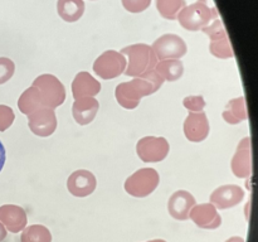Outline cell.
Wrapping results in <instances>:
<instances>
[{"instance_id": "obj_4", "label": "cell", "mask_w": 258, "mask_h": 242, "mask_svg": "<svg viewBox=\"0 0 258 242\" xmlns=\"http://www.w3.org/2000/svg\"><path fill=\"white\" fill-rule=\"evenodd\" d=\"M160 176L154 168H143L128 176L125 182V191L136 198L148 197L158 188Z\"/></svg>"}, {"instance_id": "obj_13", "label": "cell", "mask_w": 258, "mask_h": 242, "mask_svg": "<svg viewBox=\"0 0 258 242\" xmlns=\"http://www.w3.org/2000/svg\"><path fill=\"white\" fill-rule=\"evenodd\" d=\"M189 218L203 229H216L222 224V217L212 203L196 204L190 211Z\"/></svg>"}, {"instance_id": "obj_11", "label": "cell", "mask_w": 258, "mask_h": 242, "mask_svg": "<svg viewBox=\"0 0 258 242\" xmlns=\"http://www.w3.org/2000/svg\"><path fill=\"white\" fill-rule=\"evenodd\" d=\"M97 187V180L93 173L86 169L73 171L67 180V188L72 196L83 198L95 192Z\"/></svg>"}, {"instance_id": "obj_19", "label": "cell", "mask_w": 258, "mask_h": 242, "mask_svg": "<svg viewBox=\"0 0 258 242\" xmlns=\"http://www.w3.org/2000/svg\"><path fill=\"white\" fill-rule=\"evenodd\" d=\"M100 108V103L93 97H83L76 100L72 106L73 118L78 125H88L96 117Z\"/></svg>"}, {"instance_id": "obj_18", "label": "cell", "mask_w": 258, "mask_h": 242, "mask_svg": "<svg viewBox=\"0 0 258 242\" xmlns=\"http://www.w3.org/2000/svg\"><path fill=\"white\" fill-rule=\"evenodd\" d=\"M101 91V83L88 72L76 75L72 82V95L75 100L83 97H93Z\"/></svg>"}, {"instance_id": "obj_3", "label": "cell", "mask_w": 258, "mask_h": 242, "mask_svg": "<svg viewBox=\"0 0 258 242\" xmlns=\"http://www.w3.org/2000/svg\"><path fill=\"white\" fill-rule=\"evenodd\" d=\"M216 18H218L216 8L211 7L207 0H198L190 5H185L180 10L176 19L183 28L196 32L211 24Z\"/></svg>"}, {"instance_id": "obj_20", "label": "cell", "mask_w": 258, "mask_h": 242, "mask_svg": "<svg viewBox=\"0 0 258 242\" xmlns=\"http://www.w3.org/2000/svg\"><path fill=\"white\" fill-rule=\"evenodd\" d=\"M18 107H19L20 112L27 116L32 115L33 112L40 110V108H44L45 106L39 90L34 86L27 88L18 100Z\"/></svg>"}, {"instance_id": "obj_25", "label": "cell", "mask_w": 258, "mask_h": 242, "mask_svg": "<svg viewBox=\"0 0 258 242\" xmlns=\"http://www.w3.org/2000/svg\"><path fill=\"white\" fill-rule=\"evenodd\" d=\"M184 7H185V0H156V8L161 17L170 20L176 19Z\"/></svg>"}, {"instance_id": "obj_29", "label": "cell", "mask_w": 258, "mask_h": 242, "mask_svg": "<svg viewBox=\"0 0 258 242\" xmlns=\"http://www.w3.org/2000/svg\"><path fill=\"white\" fill-rule=\"evenodd\" d=\"M151 0H122V5L126 10L131 13L144 12L150 7Z\"/></svg>"}, {"instance_id": "obj_22", "label": "cell", "mask_w": 258, "mask_h": 242, "mask_svg": "<svg viewBox=\"0 0 258 242\" xmlns=\"http://www.w3.org/2000/svg\"><path fill=\"white\" fill-rule=\"evenodd\" d=\"M57 10L63 20L76 22L85 13V2L83 0H58Z\"/></svg>"}, {"instance_id": "obj_23", "label": "cell", "mask_w": 258, "mask_h": 242, "mask_svg": "<svg viewBox=\"0 0 258 242\" xmlns=\"http://www.w3.org/2000/svg\"><path fill=\"white\" fill-rule=\"evenodd\" d=\"M155 71L164 81L174 82L183 76L184 66L179 59H163L156 65Z\"/></svg>"}, {"instance_id": "obj_17", "label": "cell", "mask_w": 258, "mask_h": 242, "mask_svg": "<svg viewBox=\"0 0 258 242\" xmlns=\"http://www.w3.org/2000/svg\"><path fill=\"white\" fill-rule=\"evenodd\" d=\"M0 222L12 233L22 232L28 223L27 212L17 204H4L0 207Z\"/></svg>"}, {"instance_id": "obj_27", "label": "cell", "mask_w": 258, "mask_h": 242, "mask_svg": "<svg viewBox=\"0 0 258 242\" xmlns=\"http://www.w3.org/2000/svg\"><path fill=\"white\" fill-rule=\"evenodd\" d=\"M183 105L190 112H203L206 107V101L203 96H186L183 100Z\"/></svg>"}, {"instance_id": "obj_5", "label": "cell", "mask_w": 258, "mask_h": 242, "mask_svg": "<svg viewBox=\"0 0 258 242\" xmlns=\"http://www.w3.org/2000/svg\"><path fill=\"white\" fill-rule=\"evenodd\" d=\"M34 87L39 90L44 106L54 110L66 101V88L63 83L53 75H40L33 81Z\"/></svg>"}, {"instance_id": "obj_15", "label": "cell", "mask_w": 258, "mask_h": 242, "mask_svg": "<svg viewBox=\"0 0 258 242\" xmlns=\"http://www.w3.org/2000/svg\"><path fill=\"white\" fill-rule=\"evenodd\" d=\"M232 171L238 178H248L252 174V146L251 138H244L237 146L232 159Z\"/></svg>"}, {"instance_id": "obj_26", "label": "cell", "mask_w": 258, "mask_h": 242, "mask_svg": "<svg viewBox=\"0 0 258 242\" xmlns=\"http://www.w3.org/2000/svg\"><path fill=\"white\" fill-rule=\"evenodd\" d=\"M15 72V65L10 58L0 57V85L8 82Z\"/></svg>"}, {"instance_id": "obj_16", "label": "cell", "mask_w": 258, "mask_h": 242, "mask_svg": "<svg viewBox=\"0 0 258 242\" xmlns=\"http://www.w3.org/2000/svg\"><path fill=\"white\" fill-rule=\"evenodd\" d=\"M196 206V198L186 191H176L171 194L168 202L169 214L176 221H185L189 218L190 211Z\"/></svg>"}, {"instance_id": "obj_21", "label": "cell", "mask_w": 258, "mask_h": 242, "mask_svg": "<svg viewBox=\"0 0 258 242\" xmlns=\"http://www.w3.org/2000/svg\"><path fill=\"white\" fill-rule=\"evenodd\" d=\"M247 117H248V115H247V106L244 97L233 98L227 103L223 111V118L227 123L231 124V125H236V124L247 120Z\"/></svg>"}, {"instance_id": "obj_9", "label": "cell", "mask_w": 258, "mask_h": 242, "mask_svg": "<svg viewBox=\"0 0 258 242\" xmlns=\"http://www.w3.org/2000/svg\"><path fill=\"white\" fill-rule=\"evenodd\" d=\"M158 59H180L185 55L188 47L181 37L173 33H166L159 37L151 45Z\"/></svg>"}, {"instance_id": "obj_2", "label": "cell", "mask_w": 258, "mask_h": 242, "mask_svg": "<svg viewBox=\"0 0 258 242\" xmlns=\"http://www.w3.org/2000/svg\"><path fill=\"white\" fill-rule=\"evenodd\" d=\"M121 53L128 59L126 66L125 75L128 77H143L146 73L155 70L158 65V57L153 50L151 45L145 43H136L122 48Z\"/></svg>"}, {"instance_id": "obj_30", "label": "cell", "mask_w": 258, "mask_h": 242, "mask_svg": "<svg viewBox=\"0 0 258 242\" xmlns=\"http://www.w3.org/2000/svg\"><path fill=\"white\" fill-rule=\"evenodd\" d=\"M5 159H7V153H5L4 145H3V143L0 141V171H2V169L4 168Z\"/></svg>"}, {"instance_id": "obj_32", "label": "cell", "mask_w": 258, "mask_h": 242, "mask_svg": "<svg viewBox=\"0 0 258 242\" xmlns=\"http://www.w3.org/2000/svg\"><path fill=\"white\" fill-rule=\"evenodd\" d=\"M226 242H244V239L239 236H234V237H231V238L227 239Z\"/></svg>"}, {"instance_id": "obj_33", "label": "cell", "mask_w": 258, "mask_h": 242, "mask_svg": "<svg viewBox=\"0 0 258 242\" xmlns=\"http://www.w3.org/2000/svg\"><path fill=\"white\" fill-rule=\"evenodd\" d=\"M149 242H166V241H164V239H151V241Z\"/></svg>"}, {"instance_id": "obj_7", "label": "cell", "mask_w": 258, "mask_h": 242, "mask_svg": "<svg viewBox=\"0 0 258 242\" xmlns=\"http://www.w3.org/2000/svg\"><path fill=\"white\" fill-rule=\"evenodd\" d=\"M202 30L211 37L209 50H211L214 57L222 58V59L233 57V48H232L231 42H229V38L227 35L226 29H224L223 23L219 18H216L211 24L204 27Z\"/></svg>"}, {"instance_id": "obj_31", "label": "cell", "mask_w": 258, "mask_h": 242, "mask_svg": "<svg viewBox=\"0 0 258 242\" xmlns=\"http://www.w3.org/2000/svg\"><path fill=\"white\" fill-rule=\"evenodd\" d=\"M7 228L4 227V224L0 222V242H3L5 239V237H7Z\"/></svg>"}, {"instance_id": "obj_14", "label": "cell", "mask_w": 258, "mask_h": 242, "mask_svg": "<svg viewBox=\"0 0 258 242\" xmlns=\"http://www.w3.org/2000/svg\"><path fill=\"white\" fill-rule=\"evenodd\" d=\"M244 198V191L236 184H227L217 188L211 194V203L216 208L227 209L241 203Z\"/></svg>"}, {"instance_id": "obj_24", "label": "cell", "mask_w": 258, "mask_h": 242, "mask_svg": "<svg viewBox=\"0 0 258 242\" xmlns=\"http://www.w3.org/2000/svg\"><path fill=\"white\" fill-rule=\"evenodd\" d=\"M20 242H52V233L43 224H32L22 231Z\"/></svg>"}, {"instance_id": "obj_12", "label": "cell", "mask_w": 258, "mask_h": 242, "mask_svg": "<svg viewBox=\"0 0 258 242\" xmlns=\"http://www.w3.org/2000/svg\"><path fill=\"white\" fill-rule=\"evenodd\" d=\"M211 126L206 112H190L184 121V134L191 143L204 141L209 135Z\"/></svg>"}, {"instance_id": "obj_8", "label": "cell", "mask_w": 258, "mask_h": 242, "mask_svg": "<svg viewBox=\"0 0 258 242\" xmlns=\"http://www.w3.org/2000/svg\"><path fill=\"white\" fill-rule=\"evenodd\" d=\"M170 145L161 136H145L136 144V153L145 163H159L168 156Z\"/></svg>"}, {"instance_id": "obj_28", "label": "cell", "mask_w": 258, "mask_h": 242, "mask_svg": "<svg viewBox=\"0 0 258 242\" xmlns=\"http://www.w3.org/2000/svg\"><path fill=\"white\" fill-rule=\"evenodd\" d=\"M15 120V113L12 107L7 105H0V131H5L13 125Z\"/></svg>"}, {"instance_id": "obj_1", "label": "cell", "mask_w": 258, "mask_h": 242, "mask_svg": "<svg viewBox=\"0 0 258 242\" xmlns=\"http://www.w3.org/2000/svg\"><path fill=\"white\" fill-rule=\"evenodd\" d=\"M163 83L164 80L154 70L143 77H136L128 82L120 83L115 90L116 100L123 108L134 110L139 106L141 98L155 93Z\"/></svg>"}, {"instance_id": "obj_10", "label": "cell", "mask_w": 258, "mask_h": 242, "mask_svg": "<svg viewBox=\"0 0 258 242\" xmlns=\"http://www.w3.org/2000/svg\"><path fill=\"white\" fill-rule=\"evenodd\" d=\"M28 125L34 135L48 138L57 129V116L52 108H40L28 116Z\"/></svg>"}, {"instance_id": "obj_6", "label": "cell", "mask_w": 258, "mask_h": 242, "mask_svg": "<svg viewBox=\"0 0 258 242\" xmlns=\"http://www.w3.org/2000/svg\"><path fill=\"white\" fill-rule=\"evenodd\" d=\"M127 66L125 55L117 50H105L93 63V71L102 80H112L122 75Z\"/></svg>"}]
</instances>
